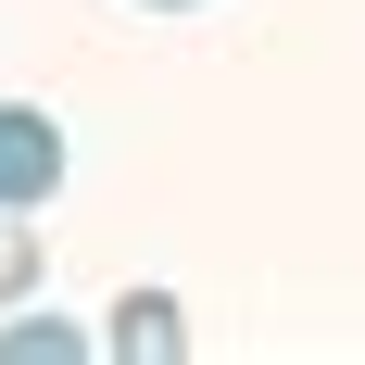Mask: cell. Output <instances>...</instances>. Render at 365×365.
Here are the masks:
<instances>
[{
    "label": "cell",
    "instance_id": "obj_1",
    "mask_svg": "<svg viewBox=\"0 0 365 365\" xmlns=\"http://www.w3.org/2000/svg\"><path fill=\"white\" fill-rule=\"evenodd\" d=\"M51 189H63V126L38 101H0V202L13 215H51Z\"/></svg>",
    "mask_w": 365,
    "mask_h": 365
},
{
    "label": "cell",
    "instance_id": "obj_2",
    "mask_svg": "<svg viewBox=\"0 0 365 365\" xmlns=\"http://www.w3.org/2000/svg\"><path fill=\"white\" fill-rule=\"evenodd\" d=\"M101 315H113L101 353H126V365H177V353H189V328H177V302H164V290H113Z\"/></svg>",
    "mask_w": 365,
    "mask_h": 365
},
{
    "label": "cell",
    "instance_id": "obj_3",
    "mask_svg": "<svg viewBox=\"0 0 365 365\" xmlns=\"http://www.w3.org/2000/svg\"><path fill=\"white\" fill-rule=\"evenodd\" d=\"M76 353H101V340L63 315H0V365H76Z\"/></svg>",
    "mask_w": 365,
    "mask_h": 365
},
{
    "label": "cell",
    "instance_id": "obj_4",
    "mask_svg": "<svg viewBox=\"0 0 365 365\" xmlns=\"http://www.w3.org/2000/svg\"><path fill=\"white\" fill-rule=\"evenodd\" d=\"M38 264H51L38 215H13V202H0V315H13V302H38Z\"/></svg>",
    "mask_w": 365,
    "mask_h": 365
},
{
    "label": "cell",
    "instance_id": "obj_5",
    "mask_svg": "<svg viewBox=\"0 0 365 365\" xmlns=\"http://www.w3.org/2000/svg\"><path fill=\"white\" fill-rule=\"evenodd\" d=\"M139 13H189V0H139Z\"/></svg>",
    "mask_w": 365,
    "mask_h": 365
}]
</instances>
